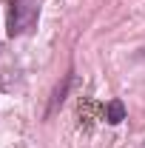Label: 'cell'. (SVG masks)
Returning a JSON list of instances; mask_svg holds the SVG:
<instances>
[{
    "label": "cell",
    "mask_w": 145,
    "mask_h": 148,
    "mask_svg": "<svg viewBox=\"0 0 145 148\" xmlns=\"http://www.w3.org/2000/svg\"><path fill=\"white\" fill-rule=\"evenodd\" d=\"M125 120V106H122V100H108V106H105V123L108 125H120Z\"/></svg>",
    "instance_id": "cell-3"
},
{
    "label": "cell",
    "mask_w": 145,
    "mask_h": 148,
    "mask_svg": "<svg viewBox=\"0 0 145 148\" xmlns=\"http://www.w3.org/2000/svg\"><path fill=\"white\" fill-rule=\"evenodd\" d=\"M71 83H74V71H68L66 77H63V83H57V88L51 91V97H49V106H46V120H51L57 111H60V106L66 103V97H68V88H71Z\"/></svg>",
    "instance_id": "cell-2"
},
{
    "label": "cell",
    "mask_w": 145,
    "mask_h": 148,
    "mask_svg": "<svg viewBox=\"0 0 145 148\" xmlns=\"http://www.w3.org/2000/svg\"><path fill=\"white\" fill-rule=\"evenodd\" d=\"M40 17V6L34 0H12L9 3V23H6V34L9 37H20L29 34L37 26Z\"/></svg>",
    "instance_id": "cell-1"
}]
</instances>
